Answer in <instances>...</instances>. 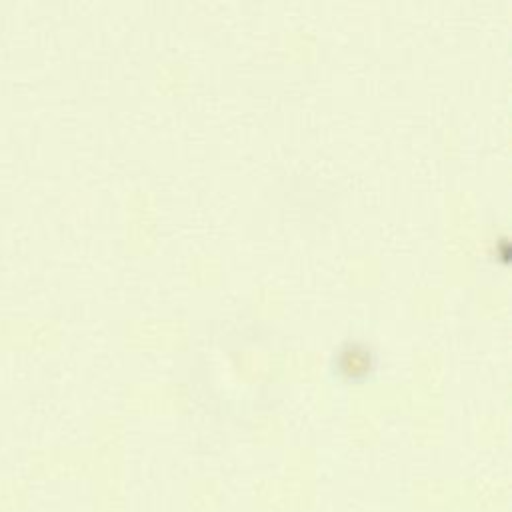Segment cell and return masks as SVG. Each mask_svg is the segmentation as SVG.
<instances>
[{
    "mask_svg": "<svg viewBox=\"0 0 512 512\" xmlns=\"http://www.w3.org/2000/svg\"><path fill=\"white\" fill-rule=\"evenodd\" d=\"M28 486L16 476L0 480V512H22L28 506Z\"/></svg>",
    "mask_w": 512,
    "mask_h": 512,
    "instance_id": "cell-1",
    "label": "cell"
}]
</instances>
